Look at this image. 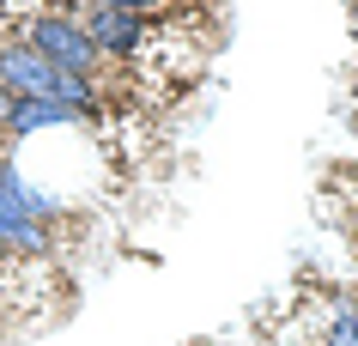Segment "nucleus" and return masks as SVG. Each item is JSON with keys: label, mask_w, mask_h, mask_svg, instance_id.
<instances>
[{"label": "nucleus", "mask_w": 358, "mask_h": 346, "mask_svg": "<svg viewBox=\"0 0 358 346\" xmlns=\"http://www.w3.org/2000/svg\"><path fill=\"white\" fill-rule=\"evenodd\" d=\"M316 346H358V310L352 304H328L316 322Z\"/></svg>", "instance_id": "39448f33"}, {"label": "nucleus", "mask_w": 358, "mask_h": 346, "mask_svg": "<svg viewBox=\"0 0 358 346\" xmlns=\"http://www.w3.org/2000/svg\"><path fill=\"white\" fill-rule=\"evenodd\" d=\"M79 19V31L92 37L97 61L103 67H134V61L146 55V37H152V24H140L134 13H122V6H110V0H79V6H67Z\"/></svg>", "instance_id": "f03ea898"}, {"label": "nucleus", "mask_w": 358, "mask_h": 346, "mask_svg": "<svg viewBox=\"0 0 358 346\" xmlns=\"http://www.w3.org/2000/svg\"><path fill=\"white\" fill-rule=\"evenodd\" d=\"M13 103H19V97H13V92H6V85H0V122L13 115Z\"/></svg>", "instance_id": "0eeeda50"}, {"label": "nucleus", "mask_w": 358, "mask_h": 346, "mask_svg": "<svg viewBox=\"0 0 358 346\" xmlns=\"http://www.w3.org/2000/svg\"><path fill=\"white\" fill-rule=\"evenodd\" d=\"M0 85L13 97H49L55 92V67L19 37H0Z\"/></svg>", "instance_id": "20e7f679"}, {"label": "nucleus", "mask_w": 358, "mask_h": 346, "mask_svg": "<svg viewBox=\"0 0 358 346\" xmlns=\"http://www.w3.org/2000/svg\"><path fill=\"white\" fill-rule=\"evenodd\" d=\"M0 268H6V243H0Z\"/></svg>", "instance_id": "9d476101"}, {"label": "nucleus", "mask_w": 358, "mask_h": 346, "mask_svg": "<svg viewBox=\"0 0 358 346\" xmlns=\"http://www.w3.org/2000/svg\"><path fill=\"white\" fill-rule=\"evenodd\" d=\"M110 6H122V13H134L140 24H152V19H164V13H176L182 0H110Z\"/></svg>", "instance_id": "423d86ee"}, {"label": "nucleus", "mask_w": 358, "mask_h": 346, "mask_svg": "<svg viewBox=\"0 0 358 346\" xmlns=\"http://www.w3.org/2000/svg\"><path fill=\"white\" fill-rule=\"evenodd\" d=\"M61 128H85V122H79L67 103H55V97H19L13 115L0 122V140H6V146H24V140L61 134Z\"/></svg>", "instance_id": "7ed1b4c3"}, {"label": "nucleus", "mask_w": 358, "mask_h": 346, "mask_svg": "<svg viewBox=\"0 0 358 346\" xmlns=\"http://www.w3.org/2000/svg\"><path fill=\"white\" fill-rule=\"evenodd\" d=\"M6 164H13V146H6V140H0V171H6Z\"/></svg>", "instance_id": "6e6552de"}, {"label": "nucleus", "mask_w": 358, "mask_h": 346, "mask_svg": "<svg viewBox=\"0 0 358 346\" xmlns=\"http://www.w3.org/2000/svg\"><path fill=\"white\" fill-rule=\"evenodd\" d=\"M346 304H352V310H358V286H352V298H346Z\"/></svg>", "instance_id": "1a4fd4ad"}, {"label": "nucleus", "mask_w": 358, "mask_h": 346, "mask_svg": "<svg viewBox=\"0 0 358 346\" xmlns=\"http://www.w3.org/2000/svg\"><path fill=\"white\" fill-rule=\"evenodd\" d=\"M67 6H79V0H67ZM67 6H61V13H67Z\"/></svg>", "instance_id": "9b49d317"}, {"label": "nucleus", "mask_w": 358, "mask_h": 346, "mask_svg": "<svg viewBox=\"0 0 358 346\" xmlns=\"http://www.w3.org/2000/svg\"><path fill=\"white\" fill-rule=\"evenodd\" d=\"M13 37L31 43L55 73H79V79H103V61H97L92 37L79 31L73 13H19V24H13Z\"/></svg>", "instance_id": "f257e3e1"}]
</instances>
